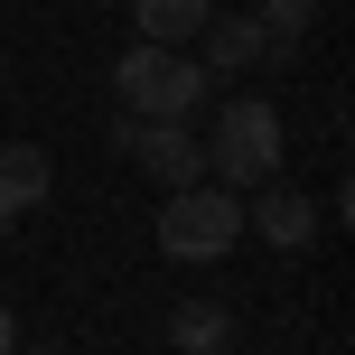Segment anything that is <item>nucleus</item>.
<instances>
[{
    "label": "nucleus",
    "mask_w": 355,
    "mask_h": 355,
    "mask_svg": "<svg viewBox=\"0 0 355 355\" xmlns=\"http://www.w3.org/2000/svg\"><path fill=\"white\" fill-rule=\"evenodd\" d=\"M206 85L215 75L196 66V56H178V47H131L122 66H112V94H122L131 122H196V112H206Z\"/></svg>",
    "instance_id": "f257e3e1"
},
{
    "label": "nucleus",
    "mask_w": 355,
    "mask_h": 355,
    "mask_svg": "<svg viewBox=\"0 0 355 355\" xmlns=\"http://www.w3.org/2000/svg\"><path fill=\"white\" fill-rule=\"evenodd\" d=\"M271 168H281V112L262 94H234L206 131V178L215 187H271Z\"/></svg>",
    "instance_id": "f03ea898"
},
{
    "label": "nucleus",
    "mask_w": 355,
    "mask_h": 355,
    "mask_svg": "<svg viewBox=\"0 0 355 355\" xmlns=\"http://www.w3.org/2000/svg\"><path fill=\"white\" fill-rule=\"evenodd\" d=\"M234 234H243V206H234V187H215V178H196V187H178L159 206V252L168 262H225Z\"/></svg>",
    "instance_id": "7ed1b4c3"
},
{
    "label": "nucleus",
    "mask_w": 355,
    "mask_h": 355,
    "mask_svg": "<svg viewBox=\"0 0 355 355\" xmlns=\"http://www.w3.org/2000/svg\"><path fill=\"white\" fill-rule=\"evenodd\" d=\"M112 141H122L131 159H141L150 178H159L168 196H178V187H196V178H206V141H196L187 122H131V112H112Z\"/></svg>",
    "instance_id": "20e7f679"
},
{
    "label": "nucleus",
    "mask_w": 355,
    "mask_h": 355,
    "mask_svg": "<svg viewBox=\"0 0 355 355\" xmlns=\"http://www.w3.org/2000/svg\"><path fill=\"white\" fill-rule=\"evenodd\" d=\"M196 66L206 75H243V66H271L262 28H252V10H215L206 28H196Z\"/></svg>",
    "instance_id": "39448f33"
},
{
    "label": "nucleus",
    "mask_w": 355,
    "mask_h": 355,
    "mask_svg": "<svg viewBox=\"0 0 355 355\" xmlns=\"http://www.w3.org/2000/svg\"><path fill=\"white\" fill-rule=\"evenodd\" d=\"M243 225L262 234V243H281V252H300L309 234H318V206H309L300 187H262V196H252V206H243Z\"/></svg>",
    "instance_id": "423d86ee"
},
{
    "label": "nucleus",
    "mask_w": 355,
    "mask_h": 355,
    "mask_svg": "<svg viewBox=\"0 0 355 355\" xmlns=\"http://www.w3.org/2000/svg\"><path fill=\"white\" fill-rule=\"evenodd\" d=\"M168 346L178 355H225L234 346V309L225 300H178L168 309Z\"/></svg>",
    "instance_id": "0eeeda50"
},
{
    "label": "nucleus",
    "mask_w": 355,
    "mask_h": 355,
    "mask_svg": "<svg viewBox=\"0 0 355 355\" xmlns=\"http://www.w3.org/2000/svg\"><path fill=\"white\" fill-rule=\"evenodd\" d=\"M131 19H141V47H196L215 0H131Z\"/></svg>",
    "instance_id": "6e6552de"
},
{
    "label": "nucleus",
    "mask_w": 355,
    "mask_h": 355,
    "mask_svg": "<svg viewBox=\"0 0 355 355\" xmlns=\"http://www.w3.org/2000/svg\"><path fill=\"white\" fill-rule=\"evenodd\" d=\"M47 150H28V141H10V150H0V215H10V225H19V215H28L37 206V196H47Z\"/></svg>",
    "instance_id": "1a4fd4ad"
},
{
    "label": "nucleus",
    "mask_w": 355,
    "mask_h": 355,
    "mask_svg": "<svg viewBox=\"0 0 355 355\" xmlns=\"http://www.w3.org/2000/svg\"><path fill=\"white\" fill-rule=\"evenodd\" d=\"M252 28H262L271 66H281V56H300V37L318 28V0H262V10H252Z\"/></svg>",
    "instance_id": "9d476101"
},
{
    "label": "nucleus",
    "mask_w": 355,
    "mask_h": 355,
    "mask_svg": "<svg viewBox=\"0 0 355 355\" xmlns=\"http://www.w3.org/2000/svg\"><path fill=\"white\" fill-rule=\"evenodd\" d=\"M0 355H19V327H10V309H0Z\"/></svg>",
    "instance_id": "9b49d317"
},
{
    "label": "nucleus",
    "mask_w": 355,
    "mask_h": 355,
    "mask_svg": "<svg viewBox=\"0 0 355 355\" xmlns=\"http://www.w3.org/2000/svg\"><path fill=\"white\" fill-rule=\"evenodd\" d=\"M19 355H66V346H19Z\"/></svg>",
    "instance_id": "f8f14e48"
}]
</instances>
